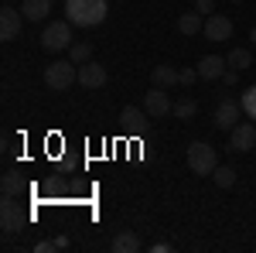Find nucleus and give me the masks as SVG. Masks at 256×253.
Listing matches in <instances>:
<instances>
[{"instance_id": "c756f323", "label": "nucleus", "mask_w": 256, "mask_h": 253, "mask_svg": "<svg viewBox=\"0 0 256 253\" xmlns=\"http://www.w3.org/2000/svg\"><path fill=\"white\" fill-rule=\"evenodd\" d=\"M232 4H242V0H232Z\"/></svg>"}, {"instance_id": "6ab92c4d", "label": "nucleus", "mask_w": 256, "mask_h": 253, "mask_svg": "<svg viewBox=\"0 0 256 253\" xmlns=\"http://www.w3.org/2000/svg\"><path fill=\"white\" fill-rule=\"evenodd\" d=\"M68 59L76 62V65H86V62H92V45H89V41H72V48H68Z\"/></svg>"}, {"instance_id": "a878e982", "label": "nucleus", "mask_w": 256, "mask_h": 253, "mask_svg": "<svg viewBox=\"0 0 256 253\" xmlns=\"http://www.w3.org/2000/svg\"><path fill=\"white\" fill-rule=\"evenodd\" d=\"M34 250H38V253H55V250H58V243H55V239H41Z\"/></svg>"}, {"instance_id": "dca6fc26", "label": "nucleus", "mask_w": 256, "mask_h": 253, "mask_svg": "<svg viewBox=\"0 0 256 253\" xmlns=\"http://www.w3.org/2000/svg\"><path fill=\"white\" fill-rule=\"evenodd\" d=\"M48 11H52V0H24V4H20L24 21H44Z\"/></svg>"}, {"instance_id": "b1692460", "label": "nucleus", "mask_w": 256, "mask_h": 253, "mask_svg": "<svg viewBox=\"0 0 256 253\" xmlns=\"http://www.w3.org/2000/svg\"><path fill=\"white\" fill-rule=\"evenodd\" d=\"M195 11H198V14H205V18H208V14L216 11V0H195Z\"/></svg>"}, {"instance_id": "bb28decb", "label": "nucleus", "mask_w": 256, "mask_h": 253, "mask_svg": "<svg viewBox=\"0 0 256 253\" xmlns=\"http://www.w3.org/2000/svg\"><path fill=\"white\" fill-rule=\"evenodd\" d=\"M222 82H226V86H236V82H239V69H226Z\"/></svg>"}, {"instance_id": "0eeeda50", "label": "nucleus", "mask_w": 256, "mask_h": 253, "mask_svg": "<svg viewBox=\"0 0 256 253\" xmlns=\"http://www.w3.org/2000/svg\"><path fill=\"white\" fill-rule=\"evenodd\" d=\"M239 110H242V103H236V99H222L216 106V113H212V123H216L218 130H232L239 123Z\"/></svg>"}, {"instance_id": "9b49d317", "label": "nucleus", "mask_w": 256, "mask_h": 253, "mask_svg": "<svg viewBox=\"0 0 256 253\" xmlns=\"http://www.w3.org/2000/svg\"><path fill=\"white\" fill-rule=\"evenodd\" d=\"M198 69V79H205V82H216V79L226 76V69H229V62L222 59V55H205V59L195 65Z\"/></svg>"}, {"instance_id": "cd10ccee", "label": "nucleus", "mask_w": 256, "mask_h": 253, "mask_svg": "<svg viewBox=\"0 0 256 253\" xmlns=\"http://www.w3.org/2000/svg\"><path fill=\"white\" fill-rule=\"evenodd\" d=\"M150 253H171V243H154Z\"/></svg>"}, {"instance_id": "f8f14e48", "label": "nucleus", "mask_w": 256, "mask_h": 253, "mask_svg": "<svg viewBox=\"0 0 256 253\" xmlns=\"http://www.w3.org/2000/svg\"><path fill=\"white\" fill-rule=\"evenodd\" d=\"M79 86L82 89H102V86H106V69H102L99 62L79 65Z\"/></svg>"}, {"instance_id": "6e6552de", "label": "nucleus", "mask_w": 256, "mask_h": 253, "mask_svg": "<svg viewBox=\"0 0 256 253\" xmlns=\"http://www.w3.org/2000/svg\"><path fill=\"white\" fill-rule=\"evenodd\" d=\"M202 35L208 41H229L232 38V21L226 18V14H208L205 18V28H202Z\"/></svg>"}, {"instance_id": "39448f33", "label": "nucleus", "mask_w": 256, "mask_h": 253, "mask_svg": "<svg viewBox=\"0 0 256 253\" xmlns=\"http://www.w3.org/2000/svg\"><path fill=\"white\" fill-rule=\"evenodd\" d=\"M28 222H31V215L20 209V202H14V195H4V202H0V226H4V233H20Z\"/></svg>"}, {"instance_id": "ddd939ff", "label": "nucleus", "mask_w": 256, "mask_h": 253, "mask_svg": "<svg viewBox=\"0 0 256 253\" xmlns=\"http://www.w3.org/2000/svg\"><path fill=\"white\" fill-rule=\"evenodd\" d=\"M20 18L14 7H0V41H14L20 35Z\"/></svg>"}, {"instance_id": "f257e3e1", "label": "nucleus", "mask_w": 256, "mask_h": 253, "mask_svg": "<svg viewBox=\"0 0 256 253\" xmlns=\"http://www.w3.org/2000/svg\"><path fill=\"white\" fill-rule=\"evenodd\" d=\"M110 14L106 0H65V21L76 28H96Z\"/></svg>"}, {"instance_id": "5701e85b", "label": "nucleus", "mask_w": 256, "mask_h": 253, "mask_svg": "<svg viewBox=\"0 0 256 253\" xmlns=\"http://www.w3.org/2000/svg\"><path fill=\"white\" fill-rule=\"evenodd\" d=\"M239 103H242V113L256 123V86H250V89L242 93V99H239Z\"/></svg>"}, {"instance_id": "393cba45", "label": "nucleus", "mask_w": 256, "mask_h": 253, "mask_svg": "<svg viewBox=\"0 0 256 253\" xmlns=\"http://www.w3.org/2000/svg\"><path fill=\"white\" fill-rule=\"evenodd\" d=\"M198 79V69H181V86H192Z\"/></svg>"}, {"instance_id": "f3484780", "label": "nucleus", "mask_w": 256, "mask_h": 253, "mask_svg": "<svg viewBox=\"0 0 256 253\" xmlns=\"http://www.w3.org/2000/svg\"><path fill=\"white\" fill-rule=\"evenodd\" d=\"M110 250H113V253H137V250H140V236L134 233V229H126V233L113 236Z\"/></svg>"}, {"instance_id": "4be33fe9", "label": "nucleus", "mask_w": 256, "mask_h": 253, "mask_svg": "<svg viewBox=\"0 0 256 253\" xmlns=\"http://www.w3.org/2000/svg\"><path fill=\"white\" fill-rule=\"evenodd\" d=\"M171 113H174L178 120H192V117L198 113V103H195V99H178V103H174V110H171Z\"/></svg>"}, {"instance_id": "a211bd4d", "label": "nucleus", "mask_w": 256, "mask_h": 253, "mask_svg": "<svg viewBox=\"0 0 256 253\" xmlns=\"http://www.w3.org/2000/svg\"><path fill=\"white\" fill-rule=\"evenodd\" d=\"M0 192H4V195H14V198L24 192V181H20L18 171H4V178H0Z\"/></svg>"}, {"instance_id": "7ed1b4c3", "label": "nucleus", "mask_w": 256, "mask_h": 253, "mask_svg": "<svg viewBox=\"0 0 256 253\" xmlns=\"http://www.w3.org/2000/svg\"><path fill=\"white\" fill-rule=\"evenodd\" d=\"M44 82H48V89L65 93L68 86L79 82V65H76L72 59H68V62H52V65L44 69Z\"/></svg>"}, {"instance_id": "c85d7f7f", "label": "nucleus", "mask_w": 256, "mask_h": 253, "mask_svg": "<svg viewBox=\"0 0 256 253\" xmlns=\"http://www.w3.org/2000/svg\"><path fill=\"white\" fill-rule=\"evenodd\" d=\"M250 41H253V45H256V28H253V31H250Z\"/></svg>"}, {"instance_id": "9d476101", "label": "nucleus", "mask_w": 256, "mask_h": 253, "mask_svg": "<svg viewBox=\"0 0 256 253\" xmlns=\"http://www.w3.org/2000/svg\"><path fill=\"white\" fill-rule=\"evenodd\" d=\"M147 120H150V113H147L144 106H123V110H120V123H123L130 134H144V130H147Z\"/></svg>"}, {"instance_id": "4468645a", "label": "nucleus", "mask_w": 256, "mask_h": 253, "mask_svg": "<svg viewBox=\"0 0 256 253\" xmlns=\"http://www.w3.org/2000/svg\"><path fill=\"white\" fill-rule=\"evenodd\" d=\"M150 82L160 86V89H171V86H181V72L171 69V65H154L150 69Z\"/></svg>"}, {"instance_id": "aec40b11", "label": "nucleus", "mask_w": 256, "mask_h": 253, "mask_svg": "<svg viewBox=\"0 0 256 253\" xmlns=\"http://www.w3.org/2000/svg\"><path fill=\"white\" fill-rule=\"evenodd\" d=\"M226 62H229V69H250L253 65V55H250V48H232L229 55H226Z\"/></svg>"}, {"instance_id": "7c9ffc66", "label": "nucleus", "mask_w": 256, "mask_h": 253, "mask_svg": "<svg viewBox=\"0 0 256 253\" xmlns=\"http://www.w3.org/2000/svg\"><path fill=\"white\" fill-rule=\"evenodd\" d=\"M253 69H256V62H253Z\"/></svg>"}, {"instance_id": "1a4fd4ad", "label": "nucleus", "mask_w": 256, "mask_h": 253, "mask_svg": "<svg viewBox=\"0 0 256 253\" xmlns=\"http://www.w3.org/2000/svg\"><path fill=\"white\" fill-rule=\"evenodd\" d=\"M229 137H232V151L236 154H246V151L256 147V123H236L229 130Z\"/></svg>"}, {"instance_id": "20e7f679", "label": "nucleus", "mask_w": 256, "mask_h": 253, "mask_svg": "<svg viewBox=\"0 0 256 253\" xmlns=\"http://www.w3.org/2000/svg\"><path fill=\"white\" fill-rule=\"evenodd\" d=\"M41 48L44 52H65V48H72V24L68 21H52L41 31Z\"/></svg>"}, {"instance_id": "f03ea898", "label": "nucleus", "mask_w": 256, "mask_h": 253, "mask_svg": "<svg viewBox=\"0 0 256 253\" xmlns=\"http://www.w3.org/2000/svg\"><path fill=\"white\" fill-rule=\"evenodd\" d=\"M184 164H188V171L192 175H212L218 164V154L212 144H205V140H195L192 147H188V154H184Z\"/></svg>"}, {"instance_id": "2eb2a0df", "label": "nucleus", "mask_w": 256, "mask_h": 253, "mask_svg": "<svg viewBox=\"0 0 256 253\" xmlns=\"http://www.w3.org/2000/svg\"><path fill=\"white\" fill-rule=\"evenodd\" d=\"M202 28H205V14H198V11H188V14H181V18H178V31H181L184 38L202 35Z\"/></svg>"}, {"instance_id": "412c9836", "label": "nucleus", "mask_w": 256, "mask_h": 253, "mask_svg": "<svg viewBox=\"0 0 256 253\" xmlns=\"http://www.w3.org/2000/svg\"><path fill=\"white\" fill-rule=\"evenodd\" d=\"M212 181H216L218 188H232V185H236V171H232L229 164H216V171H212Z\"/></svg>"}, {"instance_id": "423d86ee", "label": "nucleus", "mask_w": 256, "mask_h": 253, "mask_svg": "<svg viewBox=\"0 0 256 253\" xmlns=\"http://www.w3.org/2000/svg\"><path fill=\"white\" fill-rule=\"evenodd\" d=\"M144 110L150 113V120H160V117H168V113L174 110V103H171V96H168V89L154 86L150 93H144Z\"/></svg>"}]
</instances>
